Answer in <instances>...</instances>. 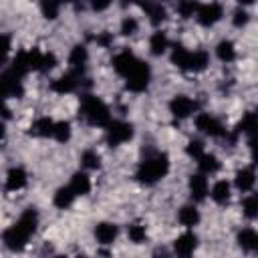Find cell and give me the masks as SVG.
I'll use <instances>...</instances> for the list:
<instances>
[{"mask_svg": "<svg viewBox=\"0 0 258 258\" xmlns=\"http://www.w3.org/2000/svg\"><path fill=\"white\" fill-rule=\"evenodd\" d=\"M69 187L75 191V196H87L91 191V179L85 171H77V173H73Z\"/></svg>", "mask_w": 258, "mask_h": 258, "instance_id": "19", "label": "cell"}, {"mask_svg": "<svg viewBox=\"0 0 258 258\" xmlns=\"http://www.w3.org/2000/svg\"><path fill=\"white\" fill-rule=\"evenodd\" d=\"M40 10H42V16L46 20H54L58 16V10H60V2L58 0H42L40 2Z\"/></svg>", "mask_w": 258, "mask_h": 258, "instance_id": "33", "label": "cell"}, {"mask_svg": "<svg viewBox=\"0 0 258 258\" xmlns=\"http://www.w3.org/2000/svg\"><path fill=\"white\" fill-rule=\"evenodd\" d=\"M28 181V175L22 167H10L8 173H6V189L8 191H18L26 185Z\"/></svg>", "mask_w": 258, "mask_h": 258, "instance_id": "14", "label": "cell"}, {"mask_svg": "<svg viewBox=\"0 0 258 258\" xmlns=\"http://www.w3.org/2000/svg\"><path fill=\"white\" fill-rule=\"evenodd\" d=\"M127 234H129V240H131L133 244H141V242H145V238H147L145 226H141V224H131L129 230H127Z\"/></svg>", "mask_w": 258, "mask_h": 258, "instance_id": "36", "label": "cell"}, {"mask_svg": "<svg viewBox=\"0 0 258 258\" xmlns=\"http://www.w3.org/2000/svg\"><path fill=\"white\" fill-rule=\"evenodd\" d=\"M8 54H10V36L0 32V64L6 62Z\"/></svg>", "mask_w": 258, "mask_h": 258, "instance_id": "40", "label": "cell"}, {"mask_svg": "<svg viewBox=\"0 0 258 258\" xmlns=\"http://www.w3.org/2000/svg\"><path fill=\"white\" fill-rule=\"evenodd\" d=\"M254 181H256V173H254V167H242L236 171V177H234V183L240 191H252L254 187Z\"/></svg>", "mask_w": 258, "mask_h": 258, "instance_id": "17", "label": "cell"}, {"mask_svg": "<svg viewBox=\"0 0 258 258\" xmlns=\"http://www.w3.org/2000/svg\"><path fill=\"white\" fill-rule=\"evenodd\" d=\"M54 64H56V56H54L52 52H42V62H40V71H42V73H46V71L54 69Z\"/></svg>", "mask_w": 258, "mask_h": 258, "instance_id": "41", "label": "cell"}, {"mask_svg": "<svg viewBox=\"0 0 258 258\" xmlns=\"http://www.w3.org/2000/svg\"><path fill=\"white\" fill-rule=\"evenodd\" d=\"M81 117L95 127H107L111 123L109 107L95 95H83L81 99Z\"/></svg>", "mask_w": 258, "mask_h": 258, "instance_id": "3", "label": "cell"}, {"mask_svg": "<svg viewBox=\"0 0 258 258\" xmlns=\"http://www.w3.org/2000/svg\"><path fill=\"white\" fill-rule=\"evenodd\" d=\"M238 4L240 6H250V4H254V0H238Z\"/></svg>", "mask_w": 258, "mask_h": 258, "instance_id": "46", "label": "cell"}, {"mask_svg": "<svg viewBox=\"0 0 258 258\" xmlns=\"http://www.w3.org/2000/svg\"><path fill=\"white\" fill-rule=\"evenodd\" d=\"M137 30H139V22L133 16H125L121 20V34L123 36H133Z\"/></svg>", "mask_w": 258, "mask_h": 258, "instance_id": "37", "label": "cell"}, {"mask_svg": "<svg viewBox=\"0 0 258 258\" xmlns=\"http://www.w3.org/2000/svg\"><path fill=\"white\" fill-rule=\"evenodd\" d=\"M97 40H99V44H103V46H107V44L111 42V36H109V34L105 32V34H101V36H99Z\"/></svg>", "mask_w": 258, "mask_h": 258, "instance_id": "44", "label": "cell"}, {"mask_svg": "<svg viewBox=\"0 0 258 258\" xmlns=\"http://www.w3.org/2000/svg\"><path fill=\"white\" fill-rule=\"evenodd\" d=\"M198 2L196 0H179L177 2V14L181 16V18H191L194 14H196V10H198Z\"/></svg>", "mask_w": 258, "mask_h": 258, "instance_id": "35", "label": "cell"}, {"mask_svg": "<svg viewBox=\"0 0 258 258\" xmlns=\"http://www.w3.org/2000/svg\"><path fill=\"white\" fill-rule=\"evenodd\" d=\"M81 163H83V167H87V169H99V167H101V157H99L97 151L87 149V151H83V155H81Z\"/></svg>", "mask_w": 258, "mask_h": 258, "instance_id": "34", "label": "cell"}, {"mask_svg": "<svg viewBox=\"0 0 258 258\" xmlns=\"http://www.w3.org/2000/svg\"><path fill=\"white\" fill-rule=\"evenodd\" d=\"M248 20H250V14L244 10V6H242V8H238V10L234 12V16H232V24H234L236 28L246 26V24H248Z\"/></svg>", "mask_w": 258, "mask_h": 258, "instance_id": "38", "label": "cell"}, {"mask_svg": "<svg viewBox=\"0 0 258 258\" xmlns=\"http://www.w3.org/2000/svg\"><path fill=\"white\" fill-rule=\"evenodd\" d=\"M222 16H224V8H222V4H218V2L202 4V6H198V10H196V18H198V22H200L202 26H214L216 22L222 20Z\"/></svg>", "mask_w": 258, "mask_h": 258, "instance_id": "6", "label": "cell"}, {"mask_svg": "<svg viewBox=\"0 0 258 258\" xmlns=\"http://www.w3.org/2000/svg\"><path fill=\"white\" fill-rule=\"evenodd\" d=\"M123 79H125V85H127V89L131 93H143L147 89V85H149V79H151L149 64L137 58V62L131 67V71Z\"/></svg>", "mask_w": 258, "mask_h": 258, "instance_id": "4", "label": "cell"}, {"mask_svg": "<svg viewBox=\"0 0 258 258\" xmlns=\"http://www.w3.org/2000/svg\"><path fill=\"white\" fill-rule=\"evenodd\" d=\"M196 109H198V103L191 101V99L185 97V95H175V97L169 101V111H171V115H173L175 119H185V117L194 115Z\"/></svg>", "mask_w": 258, "mask_h": 258, "instance_id": "9", "label": "cell"}, {"mask_svg": "<svg viewBox=\"0 0 258 258\" xmlns=\"http://www.w3.org/2000/svg\"><path fill=\"white\" fill-rule=\"evenodd\" d=\"M52 139H56L58 143H67L71 139V123L69 121H56L54 129H52Z\"/></svg>", "mask_w": 258, "mask_h": 258, "instance_id": "30", "label": "cell"}, {"mask_svg": "<svg viewBox=\"0 0 258 258\" xmlns=\"http://www.w3.org/2000/svg\"><path fill=\"white\" fill-rule=\"evenodd\" d=\"M22 77L16 75L12 69H8L2 77H0V93L4 97H22L24 89H22Z\"/></svg>", "mask_w": 258, "mask_h": 258, "instance_id": "8", "label": "cell"}, {"mask_svg": "<svg viewBox=\"0 0 258 258\" xmlns=\"http://www.w3.org/2000/svg\"><path fill=\"white\" fill-rule=\"evenodd\" d=\"M189 52H191V50H187L185 46H181V44H175V46H173V50H171V62H173L177 69H183V71H187Z\"/></svg>", "mask_w": 258, "mask_h": 258, "instance_id": "29", "label": "cell"}, {"mask_svg": "<svg viewBox=\"0 0 258 258\" xmlns=\"http://www.w3.org/2000/svg\"><path fill=\"white\" fill-rule=\"evenodd\" d=\"M254 129H256V115H254V113H246V115L242 117V121L236 125V135H238V133H248V135H252Z\"/></svg>", "mask_w": 258, "mask_h": 258, "instance_id": "31", "label": "cell"}, {"mask_svg": "<svg viewBox=\"0 0 258 258\" xmlns=\"http://www.w3.org/2000/svg\"><path fill=\"white\" fill-rule=\"evenodd\" d=\"M196 127H198L200 133H204L208 137H224L226 135L224 125L216 117H212L210 113H200L196 117Z\"/></svg>", "mask_w": 258, "mask_h": 258, "instance_id": "7", "label": "cell"}, {"mask_svg": "<svg viewBox=\"0 0 258 258\" xmlns=\"http://www.w3.org/2000/svg\"><path fill=\"white\" fill-rule=\"evenodd\" d=\"M238 246L244 252H254L258 248V234L252 228H244L238 232Z\"/></svg>", "mask_w": 258, "mask_h": 258, "instance_id": "20", "label": "cell"}, {"mask_svg": "<svg viewBox=\"0 0 258 258\" xmlns=\"http://www.w3.org/2000/svg\"><path fill=\"white\" fill-rule=\"evenodd\" d=\"M4 135H6V125H4L2 121H0V141L4 139Z\"/></svg>", "mask_w": 258, "mask_h": 258, "instance_id": "45", "label": "cell"}, {"mask_svg": "<svg viewBox=\"0 0 258 258\" xmlns=\"http://www.w3.org/2000/svg\"><path fill=\"white\" fill-rule=\"evenodd\" d=\"M0 115L2 117H10V109H8V105H6V97L0 93Z\"/></svg>", "mask_w": 258, "mask_h": 258, "instance_id": "43", "label": "cell"}, {"mask_svg": "<svg viewBox=\"0 0 258 258\" xmlns=\"http://www.w3.org/2000/svg\"><path fill=\"white\" fill-rule=\"evenodd\" d=\"M75 191L69 187V185H64V187H58L56 191H54V198H52V204L58 208V210H67L73 202H75Z\"/></svg>", "mask_w": 258, "mask_h": 258, "instance_id": "24", "label": "cell"}, {"mask_svg": "<svg viewBox=\"0 0 258 258\" xmlns=\"http://www.w3.org/2000/svg\"><path fill=\"white\" fill-rule=\"evenodd\" d=\"M185 151H187V155L189 157H194V159H198L202 153H204V143L200 141V139H191L189 143H187V147H185Z\"/></svg>", "mask_w": 258, "mask_h": 258, "instance_id": "39", "label": "cell"}, {"mask_svg": "<svg viewBox=\"0 0 258 258\" xmlns=\"http://www.w3.org/2000/svg\"><path fill=\"white\" fill-rule=\"evenodd\" d=\"M60 4H64V2H75V0H58Z\"/></svg>", "mask_w": 258, "mask_h": 258, "instance_id": "48", "label": "cell"}, {"mask_svg": "<svg viewBox=\"0 0 258 258\" xmlns=\"http://www.w3.org/2000/svg\"><path fill=\"white\" fill-rule=\"evenodd\" d=\"M81 79V75L79 73H67V75H60L58 79H54L52 83H50V89L54 91V93H58V95H64V93H73V91H77V87H79V81Z\"/></svg>", "mask_w": 258, "mask_h": 258, "instance_id": "10", "label": "cell"}, {"mask_svg": "<svg viewBox=\"0 0 258 258\" xmlns=\"http://www.w3.org/2000/svg\"><path fill=\"white\" fill-rule=\"evenodd\" d=\"M210 64V54L206 50H196V52H189V62H187V71H194V73H202L206 71Z\"/></svg>", "mask_w": 258, "mask_h": 258, "instance_id": "21", "label": "cell"}, {"mask_svg": "<svg viewBox=\"0 0 258 258\" xmlns=\"http://www.w3.org/2000/svg\"><path fill=\"white\" fill-rule=\"evenodd\" d=\"M169 171V157L167 153L163 151H153L149 155L143 157V161L139 163L137 171H135V177L145 183V185H151V183H157L159 179H163Z\"/></svg>", "mask_w": 258, "mask_h": 258, "instance_id": "2", "label": "cell"}, {"mask_svg": "<svg viewBox=\"0 0 258 258\" xmlns=\"http://www.w3.org/2000/svg\"><path fill=\"white\" fill-rule=\"evenodd\" d=\"M89 2H91V8H93V10L103 12V10H107V8L111 6L113 0H89Z\"/></svg>", "mask_w": 258, "mask_h": 258, "instance_id": "42", "label": "cell"}, {"mask_svg": "<svg viewBox=\"0 0 258 258\" xmlns=\"http://www.w3.org/2000/svg\"><path fill=\"white\" fill-rule=\"evenodd\" d=\"M216 56L222 60V62H232L236 58V46L232 40H220L216 44Z\"/></svg>", "mask_w": 258, "mask_h": 258, "instance_id": "27", "label": "cell"}, {"mask_svg": "<svg viewBox=\"0 0 258 258\" xmlns=\"http://www.w3.org/2000/svg\"><path fill=\"white\" fill-rule=\"evenodd\" d=\"M196 248H198V236L194 232H183L173 242V250L179 256H189V254H194Z\"/></svg>", "mask_w": 258, "mask_h": 258, "instance_id": "11", "label": "cell"}, {"mask_svg": "<svg viewBox=\"0 0 258 258\" xmlns=\"http://www.w3.org/2000/svg\"><path fill=\"white\" fill-rule=\"evenodd\" d=\"M135 62H137V56H135L133 52H129V50H123V52L115 54V58H113V69L117 71V75L125 77V75L131 71V67H133Z\"/></svg>", "mask_w": 258, "mask_h": 258, "instance_id": "18", "label": "cell"}, {"mask_svg": "<svg viewBox=\"0 0 258 258\" xmlns=\"http://www.w3.org/2000/svg\"><path fill=\"white\" fill-rule=\"evenodd\" d=\"M242 212H244V216H246L248 220H254V218L258 216V200H256L254 194H250V196L244 198V202H242Z\"/></svg>", "mask_w": 258, "mask_h": 258, "instance_id": "32", "label": "cell"}, {"mask_svg": "<svg viewBox=\"0 0 258 258\" xmlns=\"http://www.w3.org/2000/svg\"><path fill=\"white\" fill-rule=\"evenodd\" d=\"M87 60H89V52H87V48H85L83 44H75V46L71 48V54H69V64H71V71H73V73L83 75Z\"/></svg>", "mask_w": 258, "mask_h": 258, "instance_id": "12", "label": "cell"}, {"mask_svg": "<svg viewBox=\"0 0 258 258\" xmlns=\"http://www.w3.org/2000/svg\"><path fill=\"white\" fill-rule=\"evenodd\" d=\"M133 2H137V0H121V4H125V6L127 4H133Z\"/></svg>", "mask_w": 258, "mask_h": 258, "instance_id": "47", "label": "cell"}, {"mask_svg": "<svg viewBox=\"0 0 258 258\" xmlns=\"http://www.w3.org/2000/svg\"><path fill=\"white\" fill-rule=\"evenodd\" d=\"M52 129H54V121L48 117H40L30 125V133L36 137H52Z\"/></svg>", "mask_w": 258, "mask_h": 258, "instance_id": "23", "label": "cell"}, {"mask_svg": "<svg viewBox=\"0 0 258 258\" xmlns=\"http://www.w3.org/2000/svg\"><path fill=\"white\" fill-rule=\"evenodd\" d=\"M187 185H189V194H191V198H194L196 202L206 200V196H208V179H206V173H196V175H191Z\"/></svg>", "mask_w": 258, "mask_h": 258, "instance_id": "15", "label": "cell"}, {"mask_svg": "<svg viewBox=\"0 0 258 258\" xmlns=\"http://www.w3.org/2000/svg\"><path fill=\"white\" fill-rule=\"evenodd\" d=\"M196 161H198L202 173H216V171L220 169V159H218L214 153H206V151H204Z\"/></svg>", "mask_w": 258, "mask_h": 258, "instance_id": "25", "label": "cell"}, {"mask_svg": "<svg viewBox=\"0 0 258 258\" xmlns=\"http://www.w3.org/2000/svg\"><path fill=\"white\" fill-rule=\"evenodd\" d=\"M117 234H119V228L113 222H101L95 228V238L101 244H113L115 238H117Z\"/></svg>", "mask_w": 258, "mask_h": 258, "instance_id": "16", "label": "cell"}, {"mask_svg": "<svg viewBox=\"0 0 258 258\" xmlns=\"http://www.w3.org/2000/svg\"><path fill=\"white\" fill-rule=\"evenodd\" d=\"M210 196H212V200H214L216 204H226V202L230 200V183H228L226 179L216 181V183L212 185Z\"/></svg>", "mask_w": 258, "mask_h": 258, "instance_id": "28", "label": "cell"}, {"mask_svg": "<svg viewBox=\"0 0 258 258\" xmlns=\"http://www.w3.org/2000/svg\"><path fill=\"white\" fill-rule=\"evenodd\" d=\"M167 36H165V32H161V30H157V32H153L151 34V38H149V50H151V54H155V56H161L165 50H167Z\"/></svg>", "mask_w": 258, "mask_h": 258, "instance_id": "26", "label": "cell"}, {"mask_svg": "<svg viewBox=\"0 0 258 258\" xmlns=\"http://www.w3.org/2000/svg\"><path fill=\"white\" fill-rule=\"evenodd\" d=\"M137 2L141 4V8L145 10V14L149 16L151 24H161V22L165 20L167 12H165V8L161 6V2H157V0H137Z\"/></svg>", "mask_w": 258, "mask_h": 258, "instance_id": "13", "label": "cell"}, {"mask_svg": "<svg viewBox=\"0 0 258 258\" xmlns=\"http://www.w3.org/2000/svg\"><path fill=\"white\" fill-rule=\"evenodd\" d=\"M36 226H38V214H36V210L34 208H26L22 212V216L16 220V224H12L8 230H4L2 242L10 250H22L26 246L28 238L36 232Z\"/></svg>", "mask_w": 258, "mask_h": 258, "instance_id": "1", "label": "cell"}, {"mask_svg": "<svg viewBox=\"0 0 258 258\" xmlns=\"http://www.w3.org/2000/svg\"><path fill=\"white\" fill-rule=\"evenodd\" d=\"M133 137V125L127 121H111L107 125V143L111 147H117Z\"/></svg>", "mask_w": 258, "mask_h": 258, "instance_id": "5", "label": "cell"}, {"mask_svg": "<svg viewBox=\"0 0 258 258\" xmlns=\"http://www.w3.org/2000/svg\"><path fill=\"white\" fill-rule=\"evenodd\" d=\"M177 220H179L181 226L194 228V226L200 224V212H198L196 206H183V208L179 210V214H177Z\"/></svg>", "mask_w": 258, "mask_h": 258, "instance_id": "22", "label": "cell"}]
</instances>
